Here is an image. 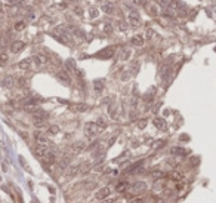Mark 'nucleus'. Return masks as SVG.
<instances>
[{
    "label": "nucleus",
    "instance_id": "obj_1",
    "mask_svg": "<svg viewBox=\"0 0 216 203\" xmlns=\"http://www.w3.org/2000/svg\"><path fill=\"white\" fill-rule=\"evenodd\" d=\"M102 128L98 124V122H87V123L85 124V135L87 136V138H93V136H96L99 132H102Z\"/></svg>",
    "mask_w": 216,
    "mask_h": 203
},
{
    "label": "nucleus",
    "instance_id": "obj_2",
    "mask_svg": "<svg viewBox=\"0 0 216 203\" xmlns=\"http://www.w3.org/2000/svg\"><path fill=\"white\" fill-rule=\"evenodd\" d=\"M53 37L58 40V42H61L62 45H70V39H71V34L70 31H65L62 27H59L53 31Z\"/></svg>",
    "mask_w": 216,
    "mask_h": 203
},
{
    "label": "nucleus",
    "instance_id": "obj_3",
    "mask_svg": "<svg viewBox=\"0 0 216 203\" xmlns=\"http://www.w3.org/2000/svg\"><path fill=\"white\" fill-rule=\"evenodd\" d=\"M127 13H129V17H127V23H129V25L133 27V28H138V27L141 25V17H139V12H138L136 9L132 8L130 11H127Z\"/></svg>",
    "mask_w": 216,
    "mask_h": 203
},
{
    "label": "nucleus",
    "instance_id": "obj_4",
    "mask_svg": "<svg viewBox=\"0 0 216 203\" xmlns=\"http://www.w3.org/2000/svg\"><path fill=\"white\" fill-rule=\"evenodd\" d=\"M31 61H33L34 68H42L49 62V58L46 57V55H43V53H36V55L31 57Z\"/></svg>",
    "mask_w": 216,
    "mask_h": 203
},
{
    "label": "nucleus",
    "instance_id": "obj_5",
    "mask_svg": "<svg viewBox=\"0 0 216 203\" xmlns=\"http://www.w3.org/2000/svg\"><path fill=\"white\" fill-rule=\"evenodd\" d=\"M114 53H115V49H114L113 46H110V48H105V49H102V51H99L96 53L98 58H105V59H108V58L114 57Z\"/></svg>",
    "mask_w": 216,
    "mask_h": 203
},
{
    "label": "nucleus",
    "instance_id": "obj_6",
    "mask_svg": "<svg viewBox=\"0 0 216 203\" xmlns=\"http://www.w3.org/2000/svg\"><path fill=\"white\" fill-rule=\"evenodd\" d=\"M42 160H43V163H45L46 166H52V165L56 162V156H55V153H53V151H51V150H49V151H47V154H46V156L42 159Z\"/></svg>",
    "mask_w": 216,
    "mask_h": 203
},
{
    "label": "nucleus",
    "instance_id": "obj_7",
    "mask_svg": "<svg viewBox=\"0 0 216 203\" xmlns=\"http://www.w3.org/2000/svg\"><path fill=\"white\" fill-rule=\"evenodd\" d=\"M24 48H25V43L21 42V40H17V42H13V43L11 45V52L12 53H19Z\"/></svg>",
    "mask_w": 216,
    "mask_h": 203
},
{
    "label": "nucleus",
    "instance_id": "obj_8",
    "mask_svg": "<svg viewBox=\"0 0 216 203\" xmlns=\"http://www.w3.org/2000/svg\"><path fill=\"white\" fill-rule=\"evenodd\" d=\"M34 138H36V145L47 147V148H49V145H51V142L47 141V138H45V136H43V135H40V134H36Z\"/></svg>",
    "mask_w": 216,
    "mask_h": 203
},
{
    "label": "nucleus",
    "instance_id": "obj_9",
    "mask_svg": "<svg viewBox=\"0 0 216 203\" xmlns=\"http://www.w3.org/2000/svg\"><path fill=\"white\" fill-rule=\"evenodd\" d=\"M147 190V184L144 181H138L135 184H132V191L133 193H144Z\"/></svg>",
    "mask_w": 216,
    "mask_h": 203
},
{
    "label": "nucleus",
    "instance_id": "obj_10",
    "mask_svg": "<svg viewBox=\"0 0 216 203\" xmlns=\"http://www.w3.org/2000/svg\"><path fill=\"white\" fill-rule=\"evenodd\" d=\"M68 110L73 113H83L87 110V105L86 104H71V105H68Z\"/></svg>",
    "mask_w": 216,
    "mask_h": 203
},
{
    "label": "nucleus",
    "instance_id": "obj_11",
    "mask_svg": "<svg viewBox=\"0 0 216 203\" xmlns=\"http://www.w3.org/2000/svg\"><path fill=\"white\" fill-rule=\"evenodd\" d=\"M153 123H154V126H155L157 129H160V130H166V129H167V123H166L164 119L155 117V119L153 120Z\"/></svg>",
    "mask_w": 216,
    "mask_h": 203
},
{
    "label": "nucleus",
    "instance_id": "obj_12",
    "mask_svg": "<svg viewBox=\"0 0 216 203\" xmlns=\"http://www.w3.org/2000/svg\"><path fill=\"white\" fill-rule=\"evenodd\" d=\"M2 85L5 86V88H7V89H11V88H13V86L17 85V80L13 79L12 76H5V79L2 80Z\"/></svg>",
    "mask_w": 216,
    "mask_h": 203
},
{
    "label": "nucleus",
    "instance_id": "obj_13",
    "mask_svg": "<svg viewBox=\"0 0 216 203\" xmlns=\"http://www.w3.org/2000/svg\"><path fill=\"white\" fill-rule=\"evenodd\" d=\"M31 67H33V61H31V58H25V59L18 62V68H19V70H30Z\"/></svg>",
    "mask_w": 216,
    "mask_h": 203
},
{
    "label": "nucleus",
    "instance_id": "obj_14",
    "mask_svg": "<svg viewBox=\"0 0 216 203\" xmlns=\"http://www.w3.org/2000/svg\"><path fill=\"white\" fill-rule=\"evenodd\" d=\"M47 151H49V148L47 147H40V145H36L34 147V154L37 156L39 159H43L47 154Z\"/></svg>",
    "mask_w": 216,
    "mask_h": 203
},
{
    "label": "nucleus",
    "instance_id": "obj_15",
    "mask_svg": "<svg viewBox=\"0 0 216 203\" xmlns=\"http://www.w3.org/2000/svg\"><path fill=\"white\" fill-rule=\"evenodd\" d=\"M147 12L151 15V17H159V13H160V11H159V6L155 5V3H150V5H147Z\"/></svg>",
    "mask_w": 216,
    "mask_h": 203
},
{
    "label": "nucleus",
    "instance_id": "obj_16",
    "mask_svg": "<svg viewBox=\"0 0 216 203\" xmlns=\"http://www.w3.org/2000/svg\"><path fill=\"white\" fill-rule=\"evenodd\" d=\"M85 148H86L85 142H83V141H77V142H74V145L71 147V151H73V154H77V153H81Z\"/></svg>",
    "mask_w": 216,
    "mask_h": 203
},
{
    "label": "nucleus",
    "instance_id": "obj_17",
    "mask_svg": "<svg viewBox=\"0 0 216 203\" xmlns=\"http://www.w3.org/2000/svg\"><path fill=\"white\" fill-rule=\"evenodd\" d=\"M79 174H80V165H73V166H70L67 169V176L68 178H73V176H76Z\"/></svg>",
    "mask_w": 216,
    "mask_h": 203
},
{
    "label": "nucleus",
    "instance_id": "obj_18",
    "mask_svg": "<svg viewBox=\"0 0 216 203\" xmlns=\"http://www.w3.org/2000/svg\"><path fill=\"white\" fill-rule=\"evenodd\" d=\"M56 77H58V80H61V82L65 83V85H70V83H71V79H70V76L65 73V71H58Z\"/></svg>",
    "mask_w": 216,
    "mask_h": 203
},
{
    "label": "nucleus",
    "instance_id": "obj_19",
    "mask_svg": "<svg viewBox=\"0 0 216 203\" xmlns=\"http://www.w3.org/2000/svg\"><path fill=\"white\" fill-rule=\"evenodd\" d=\"M17 86L18 88H21V89H27V88L30 86V80L27 79V77H22V76H21V77H18L17 79Z\"/></svg>",
    "mask_w": 216,
    "mask_h": 203
},
{
    "label": "nucleus",
    "instance_id": "obj_20",
    "mask_svg": "<svg viewBox=\"0 0 216 203\" xmlns=\"http://www.w3.org/2000/svg\"><path fill=\"white\" fill-rule=\"evenodd\" d=\"M108 196H110V188H108V187H104V188H101V190L96 193L95 197H96L98 200H104V199H107Z\"/></svg>",
    "mask_w": 216,
    "mask_h": 203
},
{
    "label": "nucleus",
    "instance_id": "obj_21",
    "mask_svg": "<svg viewBox=\"0 0 216 203\" xmlns=\"http://www.w3.org/2000/svg\"><path fill=\"white\" fill-rule=\"evenodd\" d=\"M130 43L136 48H141V46H144V37L142 36H133L130 39Z\"/></svg>",
    "mask_w": 216,
    "mask_h": 203
},
{
    "label": "nucleus",
    "instance_id": "obj_22",
    "mask_svg": "<svg viewBox=\"0 0 216 203\" xmlns=\"http://www.w3.org/2000/svg\"><path fill=\"white\" fill-rule=\"evenodd\" d=\"M102 11L105 12V13H108V15H113L114 13V5L111 3V2H105L102 5Z\"/></svg>",
    "mask_w": 216,
    "mask_h": 203
},
{
    "label": "nucleus",
    "instance_id": "obj_23",
    "mask_svg": "<svg viewBox=\"0 0 216 203\" xmlns=\"http://www.w3.org/2000/svg\"><path fill=\"white\" fill-rule=\"evenodd\" d=\"M129 27H130V25H129V23H127V21H123V19H119V21H117V28H119L121 33L127 31V30H129Z\"/></svg>",
    "mask_w": 216,
    "mask_h": 203
},
{
    "label": "nucleus",
    "instance_id": "obj_24",
    "mask_svg": "<svg viewBox=\"0 0 216 203\" xmlns=\"http://www.w3.org/2000/svg\"><path fill=\"white\" fill-rule=\"evenodd\" d=\"M132 55V51L129 49V48H123L121 49V53H120V59H123V61H126V59H129V57Z\"/></svg>",
    "mask_w": 216,
    "mask_h": 203
},
{
    "label": "nucleus",
    "instance_id": "obj_25",
    "mask_svg": "<svg viewBox=\"0 0 216 203\" xmlns=\"http://www.w3.org/2000/svg\"><path fill=\"white\" fill-rule=\"evenodd\" d=\"M70 159H71V156H68V154H65L61 160H59V168L61 169H65L67 166H68V163H70Z\"/></svg>",
    "mask_w": 216,
    "mask_h": 203
},
{
    "label": "nucleus",
    "instance_id": "obj_26",
    "mask_svg": "<svg viewBox=\"0 0 216 203\" xmlns=\"http://www.w3.org/2000/svg\"><path fill=\"white\" fill-rule=\"evenodd\" d=\"M127 187H129V182H126V181H121L120 184H117V187H115V191L117 193H123L127 190Z\"/></svg>",
    "mask_w": 216,
    "mask_h": 203
},
{
    "label": "nucleus",
    "instance_id": "obj_27",
    "mask_svg": "<svg viewBox=\"0 0 216 203\" xmlns=\"http://www.w3.org/2000/svg\"><path fill=\"white\" fill-rule=\"evenodd\" d=\"M25 19H19V21H17L15 23V25H13V28H15V31H22L24 28H25Z\"/></svg>",
    "mask_w": 216,
    "mask_h": 203
},
{
    "label": "nucleus",
    "instance_id": "obj_28",
    "mask_svg": "<svg viewBox=\"0 0 216 203\" xmlns=\"http://www.w3.org/2000/svg\"><path fill=\"white\" fill-rule=\"evenodd\" d=\"M93 88L96 92H102V89L105 88V83H104V80H95L93 82Z\"/></svg>",
    "mask_w": 216,
    "mask_h": 203
},
{
    "label": "nucleus",
    "instance_id": "obj_29",
    "mask_svg": "<svg viewBox=\"0 0 216 203\" xmlns=\"http://www.w3.org/2000/svg\"><path fill=\"white\" fill-rule=\"evenodd\" d=\"M7 59H9L7 53L6 52H0V67H5L7 64Z\"/></svg>",
    "mask_w": 216,
    "mask_h": 203
},
{
    "label": "nucleus",
    "instance_id": "obj_30",
    "mask_svg": "<svg viewBox=\"0 0 216 203\" xmlns=\"http://www.w3.org/2000/svg\"><path fill=\"white\" fill-rule=\"evenodd\" d=\"M170 151H172V154H179V156H184V154L187 153L184 148H179V147H173Z\"/></svg>",
    "mask_w": 216,
    "mask_h": 203
},
{
    "label": "nucleus",
    "instance_id": "obj_31",
    "mask_svg": "<svg viewBox=\"0 0 216 203\" xmlns=\"http://www.w3.org/2000/svg\"><path fill=\"white\" fill-rule=\"evenodd\" d=\"M73 31H74V36H76V37H79V39H83V37H85V31H83V30H79V28H73Z\"/></svg>",
    "mask_w": 216,
    "mask_h": 203
},
{
    "label": "nucleus",
    "instance_id": "obj_32",
    "mask_svg": "<svg viewBox=\"0 0 216 203\" xmlns=\"http://www.w3.org/2000/svg\"><path fill=\"white\" fill-rule=\"evenodd\" d=\"M65 65H67V70H70V71H74L76 70V65H74L73 59H68V61L65 62Z\"/></svg>",
    "mask_w": 216,
    "mask_h": 203
},
{
    "label": "nucleus",
    "instance_id": "obj_33",
    "mask_svg": "<svg viewBox=\"0 0 216 203\" xmlns=\"http://www.w3.org/2000/svg\"><path fill=\"white\" fill-rule=\"evenodd\" d=\"M163 176H164V174H163L161 170H155V172L153 174V178H154V180H159V178H163Z\"/></svg>",
    "mask_w": 216,
    "mask_h": 203
},
{
    "label": "nucleus",
    "instance_id": "obj_34",
    "mask_svg": "<svg viewBox=\"0 0 216 203\" xmlns=\"http://www.w3.org/2000/svg\"><path fill=\"white\" fill-rule=\"evenodd\" d=\"M170 178H172V180H181L182 175L179 174V172H176V170H175V172H172V174H170Z\"/></svg>",
    "mask_w": 216,
    "mask_h": 203
},
{
    "label": "nucleus",
    "instance_id": "obj_35",
    "mask_svg": "<svg viewBox=\"0 0 216 203\" xmlns=\"http://www.w3.org/2000/svg\"><path fill=\"white\" fill-rule=\"evenodd\" d=\"M74 13L79 15V17H83V9H80V6H76L74 8Z\"/></svg>",
    "mask_w": 216,
    "mask_h": 203
},
{
    "label": "nucleus",
    "instance_id": "obj_36",
    "mask_svg": "<svg viewBox=\"0 0 216 203\" xmlns=\"http://www.w3.org/2000/svg\"><path fill=\"white\" fill-rule=\"evenodd\" d=\"M145 126H147V120H145V119H142V120L138 122V128H139V129H144Z\"/></svg>",
    "mask_w": 216,
    "mask_h": 203
},
{
    "label": "nucleus",
    "instance_id": "obj_37",
    "mask_svg": "<svg viewBox=\"0 0 216 203\" xmlns=\"http://www.w3.org/2000/svg\"><path fill=\"white\" fill-rule=\"evenodd\" d=\"M104 31H105L107 34H113V27H111L110 24H107V25L104 27Z\"/></svg>",
    "mask_w": 216,
    "mask_h": 203
},
{
    "label": "nucleus",
    "instance_id": "obj_38",
    "mask_svg": "<svg viewBox=\"0 0 216 203\" xmlns=\"http://www.w3.org/2000/svg\"><path fill=\"white\" fill-rule=\"evenodd\" d=\"M132 2H133L136 6H144L145 3H147V0H132Z\"/></svg>",
    "mask_w": 216,
    "mask_h": 203
},
{
    "label": "nucleus",
    "instance_id": "obj_39",
    "mask_svg": "<svg viewBox=\"0 0 216 203\" xmlns=\"http://www.w3.org/2000/svg\"><path fill=\"white\" fill-rule=\"evenodd\" d=\"M154 36V30H148L147 31V39H151Z\"/></svg>",
    "mask_w": 216,
    "mask_h": 203
},
{
    "label": "nucleus",
    "instance_id": "obj_40",
    "mask_svg": "<svg viewBox=\"0 0 216 203\" xmlns=\"http://www.w3.org/2000/svg\"><path fill=\"white\" fill-rule=\"evenodd\" d=\"M91 17H93V18L98 17V11H96V9H91Z\"/></svg>",
    "mask_w": 216,
    "mask_h": 203
},
{
    "label": "nucleus",
    "instance_id": "obj_41",
    "mask_svg": "<svg viewBox=\"0 0 216 203\" xmlns=\"http://www.w3.org/2000/svg\"><path fill=\"white\" fill-rule=\"evenodd\" d=\"M58 130H59V128H58V126H51V132H52V134H56Z\"/></svg>",
    "mask_w": 216,
    "mask_h": 203
},
{
    "label": "nucleus",
    "instance_id": "obj_42",
    "mask_svg": "<svg viewBox=\"0 0 216 203\" xmlns=\"http://www.w3.org/2000/svg\"><path fill=\"white\" fill-rule=\"evenodd\" d=\"M129 203H144L142 199H133V200H130Z\"/></svg>",
    "mask_w": 216,
    "mask_h": 203
},
{
    "label": "nucleus",
    "instance_id": "obj_43",
    "mask_svg": "<svg viewBox=\"0 0 216 203\" xmlns=\"http://www.w3.org/2000/svg\"><path fill=\"white\" fill-rule=\"evenodd\" d=\"M163 144H164V141H159V142H157V144H155V147L159 148V147H161V145H163Z\"/></svg>",
    "mask_w": 216,
    "mask_h": 203
},
{
    "label": "nucleus",
    "instance_id": "obj_44",
    "mask_svg": "<svg viewBox=\"0 0 216 203\" xmlns=\"http://www.w3.org/2000/svg\"><path fill=\"white\" fill-rule=\"evenodd\" d=\"M102 203H113V200H111V199H107V200L104 199V202H102Z\"/></svg>",
    "mask_w": 216,
    "mask_h": 203
}]
</instances>
